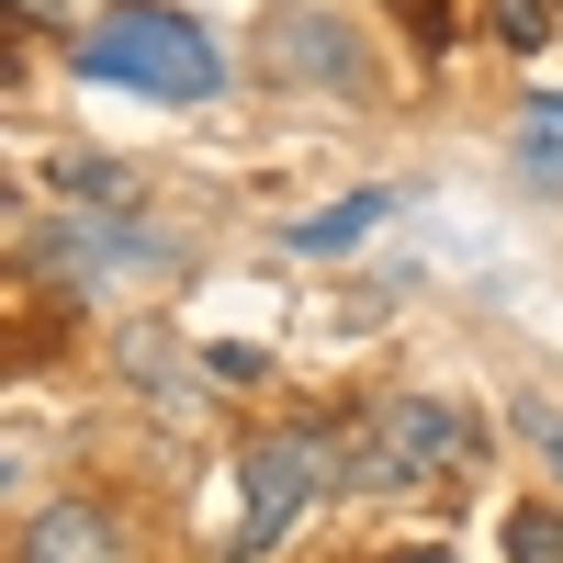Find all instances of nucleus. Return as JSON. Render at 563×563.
<instances>
[{
    "label": "nucleus",
    "mask_w": 563,
    "mask_h": 563,
    "mask_svg": "<svg viewBox=\"0 0 563 563\" xmlns=\"http://www.w3.org/2000/svg\"><path fill=\"white\" fill-rule=\"evenodd\" d=\"M519 169L530 180H563V102H530L519 113Z\"/></svg>",
    "instance_id": "obj_6"
},
{
    "label": "nucleus",
    "mask_w": 563,
    "mask_h": 563,
    "mask_svg": "<svg viewBox=\"0 0 563 563\" xmlns=\"http://www.w3.org/2000/svg\"><path fill=\"white\" fill-rule=\"evenodd\" d=\"M12 563H124V530H113V507H90V496H57V507H34Z\"/></svg>",
    "instance_id": "obj_4"
},
{
    "label": "nucleus",
    "mask_w": 563,
    "mask_h": 563,
    "mask_svg": "<svg viewBox=\"0 0 563 563\" xmlns=\"http://www.w3.org/2000/svg\"><path fill=\"white\" fill-rule=\"evenodd\" d=\"M395 563H451V552H395Z\"/></svg>",
    "instance_id": "obj_12"
},
{
    "label": "nucleus",
    "mask_w": 563,
    "mask_h": 563,
    "mask_svg": "<svg viewBox=\"0 0 563 563\" xmlns=\"http://www.w3.org/2000/svg\"><path fill=\"white\" fill-rule=\"evenodd\" d=\"M507 563H563V507H519L507 519Z\"/></svg>",
    "instance_id": "obj_7"
},
{
    "label": "nucleus",
    "mask_w": 563,
    "mask_h": 563,
    "mask_svg": "<svg viewBox=\"0 0 563 563\" xmlns=\"http://www.w3.org/2000/svg\"><path fill=\"white\" fill-rule=\"evenodd\" d=\"M339 451H350V485L406 496V485H462L485 462V429L451 395H372V417L339 429Z\"/></svg>",
    "instance_id": "obj_1"
},
{
    "label": "nucleus",
    "mask_w": 563,
    "mask_h": 563,
    "mask_svg": "<svg viewBox=\"0 0 563 563\" xmlns=\"http://www.w3.org/2000/svg\"><path fill=\"white\" fill-rule=\"evenodd\" d=\"M327 34H339V23H305V12H294V23H282V68H327V79H339L350 45H327Z\"/></svg>",
    "instance_id": "obj_8"
},
{
    "label": "nucleus",
    "mask_w": 563,
    "mask_h": 563,
    "mask_svg": "<svg viewBox=\"0 0 563 563\" xmlns=\"http://www.w3.org/2000/svg\"><path fill=\"white\" fill-rule=\"evenodd\" d=\"M79 79H113V90H158V102H203V90L225 79L214 34L158 12V0H113L102 23L79 34Z\"/></svg>",
    "instance_id": "obj_2"
},
{
    "label": "nucleus",
    "mask_w": 563,
    "mask_h": 563,
    "mask_svg": "<svg viewBox=\"0 0 563 563\" xmlns=\"http://www.w3.org/2000/svg\"><path fill=\"white\" fill-rule=\"evenodd\" d=\"M519 429L541 440V462H552V485H563V406H552V395H530V406H519Z\"/></svg>",
    "instance_id": "obj_10"
},
{
    "label": "nucleus",
    "mask_w": 563,
    "mask_h": 563,
    "mask_svg": "<svg viewBox=\"0 0 563 563\" xmlns=\"http://www.w3.org/2000/svg\"><path fill=\"white\" fill-rule=\"evenodd\" d=\"M0 485H12V451H0Z\"/></svg>",
    "instance_id": "obj_13"
},
{
    "label": "nucleus",
    "mask_w": 563,
    "mask_h": 563,
    "mask_svg": "<svg viewBox=\"0 0 563 563\" xmlns=\"http://www.w3.org/2000/svg\"><path fill=\"white\" fill-rule=\"evenodd\" d=\"M496 34H507V45H563L552 0H496Z\"/></svg>",
    "instance_id": "obj_9"
},
{
    "label": "nucleus",
    "mask_w": 563,
    "mask_h": 563,
    "mask_svg": "<svg viewBox=\"0 0 563 563\" xmlns=\"http://www.w3.org/2000/svg\"><path fill=\"white\" fill-rule=\"evenodd\" d=\"M339 485H350L339 429H271V440L249 451V530H238V552H271L316 496H339Z\"/></svg>",
    "instance_id": "obj_3"
},
{
    "label": "nucleus",
    "mask_w": 563,
    "mask_h": 563,
    "mask_svg": "<svg viewBox=\"0 0 563 563\" xmlns=\"http://www.w3.org/2000/svg\"><path fill=\"white\" fill-rule=\"evenodd\" d=\"M552 23H563V0H552Z\"/></svg>",
    "instance_id": "obj_14"
},
{
    "label": "nucleus",
    "mask_w": 563,
    "mask_h": 563,
    "mask_svg": "<svg viewBox=\"0 0 563 563\" xmlns=\"http://www.w3.org/2000/svg\"><path fill=\"white\" fill-rule=\"evenodd\" d=\"M34 12H57V23H68V12H79V0H34Z\"/></svg>",
    "instance_id": "obj_11"
},
{
    "label": "nucleus",
    "mask_w": 563,
    "mask_h": 563,
    "mask_svg": "<svg viewBox=\"0 0 563 563\" xmlns=\"http://www.w3.org/2000/svg\"><path fill=\"white\" fill-rule=\"evenodd\" d=\"M384 214H395V192H339L327 214H305V225H294L282 249H294V260H339V249H361V238H372Z\"/></svg>",
    "instance_id": "obj_5"
}]
</instances>
